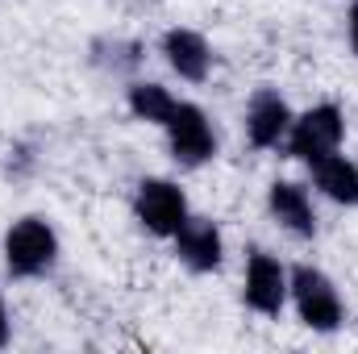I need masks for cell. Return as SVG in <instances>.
<instances>
[{
    "instance_id": "cell-1",
    "label": "cell",
    "mask_w": 358,
    "mask_h": 354,
    "mask_svg": "<svg viewBox=\"0 0 358 354\" xmlns=\"http://www.w3.org/2000/svg\"><path fill=\"white\" fill-rule=\"evenodd\" d=\"M59 259V238L42 217H21L8 234H4V263L8 275L17 279H34L42 271H50Z\"/></svg>"
},
{
    "instance_id": "cell-2",
    "label": "cell",
    "mask_w": 358,
    "mask_h": 354,
    "mask_svg": "<svg viewBox=\"0 0 358 354\" xmlns=\"http://www.w3.org/2000/svg\"><path fill=\"white\" fill-rule=\"evenodd\" d=\"M287 292L296 300V313L308 330L317 334H334L342 325V296L329 283V275H321L317 267H296L287 275Z\"/></svg>"
},
{
    "instance_id": "cell-3",
    "label": "cell",
    "mask_w": 358,
    "mask_h": 354,
    "mask_svg": "<svg viewBox=\"0 0 358 354\" xmlns=\"http://www.w3.org/2000/svg\"><path fill=\"white\" fill-rule=\"evenodd\" d=\"M342 134H346L342 108L338 104H317L300 121H292V129H287V155L304 159V163H317V159H325V155H334L342 146Z\"/></svg>"
},
{
    "instance_id": "cell-4",
    "label": "cell",
    "mask_w": 358,
    "mask_h": 354,
    "mask_svg": "<svg viewBox=\"0 0 358 354\" xmlns=\"http://www.w3.org/2000/svg\"><path fill=\"white\" fill-rule=\"evenodd\" d=\"M167 138H171V155H176L179 167H200L217 155V134L208 125V117L196 108V104H179L171 108V117L163 121Z\"/></svg>"
},
{
    "instance_id": "cell-5",
    "label": "cell",
    "mask_w": 358,
    "mask_h": 354,
    "mask_svg": "<svg viewBox=\"0 0 358 354\" xmlns=\"http://www.w3.org/2000/svg\"><path fill=\"white\" fill-rule=\"evenodd\" d=\"M134 213L150 234L176 238V229L187 221V200L171 179H142L138 196H134Z\"/></svg>"
},
{
    "instance_id": "cell-6",
    "label": "cell",
    "mask_w": 358,
    "mask_h": 354,
    "mask_svg": "<svg viewBox=\"0 0 358 354\" xmlns=\"http://www.w3.org/2000/svg\"><path fill=\"white\" fill-rule=\"evenodd\" d=\"M242 296H246V304H250L255 313L275 317V313L283 309V300H287V271L275 263L271 255H263V250H250V259H246V288H242Z\"/></svg>"
},
{
    "instance_id": "cell-7",
    "label": "cell",
    "mask_w": 358,
    "mask_h": 354,
    "mask_svg": "<svg viewBox=\"0 0 358 354\" xmlns=\"http://www.w3.org/2000/svg\"><path fill=\"white\" fill-rule=\"evenodd\" d=\"M287 129H292L287 100L271 88H259L250 96V108H246V138H250V146L271 150V146H279L287 138Z\"/></svg>"
},
{
    "instance_id": "cell-8",
    "label": "cell",
    "mask_w": 358,
    "mask_h": 354,
    "mask_svg": "<svg viewBox=\"0 0 358 354\" xmlns=\"http://www.w3.org/2000/svg\"><path fill=\"white\" fill-rule=\"evenodd\" d=\"M176 255L192 271H217L221 267V255H225L221 229L213 221H204V217H187L176 229Z\"/></svg>"
},
{
    "instance_id": "cell-9",
    "label": "cell",
    "mask_w": 358,
    "mask_h": 354,
    "mask_svg": "<svg viewBox=\"0 0 358 354\" xmlns=\"http://www.w3.org/2000/svg\"><path fill=\"white\" fill-rule=\"evenodd\" d=\"M267 204H271V217L287 234H296V238H313L317 234V213H313V200H308V192L300 183H287V179L271 183Z\"/></svg>"
},
{
    "instance_id": "cell-10",
    "label": "cell",
    "mask_w": 358,
    "mask_h": 354,
    "mask_svg": "<svg viewBox=\"0 0 358 354\" xmlns=\"http://www.w3.org/2000/svg\"><path fill=\"white\" fill-rule=\"evenodd\" d=\"M163 55H167L171 71L179 80H187V84H200L208 76V63H213V50H208V42L196 29H167Z\"/></svg>"
},
{
    "instance_id": "cell-11",
    "label": "cell",
    "mask_w": 358,
    "mask_h": 354,
    "mask_svg": "<svg viewBox=\"0 0 358 354\" xmlns=\"http://www.w3.org/2000/svg\"><path fill=\"white\" fill-rule=\"evenodd\" d=\"M313 179H317V187L329 196V200H338V204H358V167L346 159V155H325V159H317L313 163Z\"/></svg>"
},
{
    "instance_id": "cell-12",
    "label": "cell",
    "mask_w": 358,
    "mask_h": 354,
    "mask_svg": "<svg viewBox=\"0 0 358 354\" xmlns=\"http://www.w3.org/2000/svg\"><path fill=\"white\" fill-rule=\"evenodd\" d=\"M129 108H134V117L163 125L171 117V108H176V96L163 88V84H134L129 88Z\"/></svg>"
},
{
    "instance_id": "cell-13",
    "label": "cell",
    "mask_w": 358,
    "mask_h": 354,
    "mask_svg": "<svg viewBox=\"0 0 358 354\" xmlns=\"http://www.w3.org/2000/svg\"><path fill=\"white\" fill-rule=\"evenodd\" d=\"M92 63L96 67H108L113 76H125V71H134L138 63H142V46L138 42H96L92 46Z\"/></svg>"
},
{
    "instance_id": "cell-14",
    "label": "cell",
    "mask_w": 358,
    "mask_h": 354,
    "mask_svg": "<svg viewBox=\"0 0 358 354\" xmlns=\"http://www.w3.org/2000/svg\"><path fill=\"white\" fill-rule=\"evenodd\" d=\"M350 46H355V55H358V0L350 4Z\"/></svg>"
},
{
    "instance_id": "cell-15",
    "label": "cell",
    "mask_w": 358,
    "mask_h": 354,
    "mask_svg": "<svg viewBox=\"0 0 358 354\" xmlns=\"http://www.w3.org/2000/svg\"><path fill=\"white\" fill-rule=\"evenodd\" d=\"M8 342V317H4V304H0V346Z\"/></svg>"
}]
</instances>
